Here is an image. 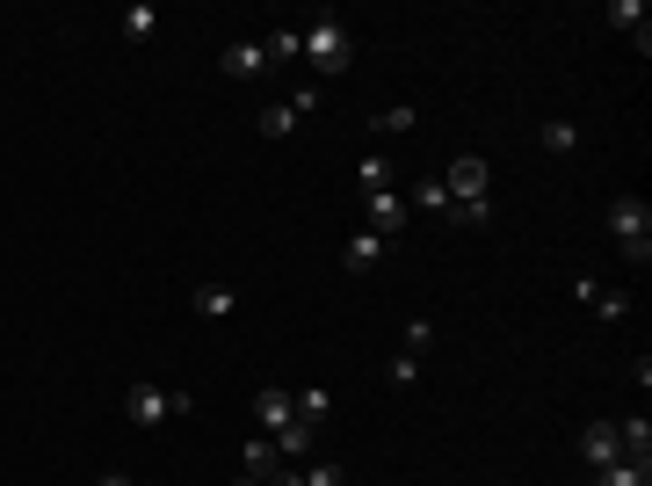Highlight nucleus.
<instances>
[{
    "label": "nucleus",
    "instance_id": "f257e3e1",
    "mask_svg": "<svg viewBox=\"0 0 652 486\" xmlns=\"http://www.w3.org/2000/svg\"><path fill=\"white\" fill-rule=\"evenodd\" d=\"M182 414H196V400L182 385H160V378L123 385V421H131V429H167V421H182Z\"/></svg>",
    "mask_w": 652,
    "mask_h": 486
},
{
    "label": "nucleus",
    "instance_id": "f03ea898",
    "mask_svg": "<svg viewBox=\"0 0 652 486\" xmlns=\"http://www.w3.org/2000/svg\"><path fill=\"white\" fill-rule=\"evenodd\" d=\"M297 36H305V58H312V73H319V80L348 73V58H356V36H348L341 15H312Z\"/></svg>",
    "mask_w": 652,
    "mask_h": 486
},
{
    "label": "nucleus",
    "instance_id": "7ed1b4c3",
    "mask_svg": "<svg viewBox=\"0 0 652 486\" xmlns=\"http://www.w3.org/2000/svg\"><path fill=\"white\" fill-rule=\"evenodd\" d=\"M609 233H617L623 261H638V269L652 261V204L645 196H617V204H609Z\"/></svg>",
    "mask_w": 652,
    "mask_h": 486
},
{
    "label": "nucleus",
    "instance_id": "20e7f679",
    "mask_svg": "<svg viewBox=\"0 0 652 486\" xmlns=\"http://www.w3.org/2000/svg\"><path fill=\"white\" fill-rule=\"evenodd\" d=\"M312 109H319V80H305L291 102H269V109H261V131H269V139H291V131L312 117Z\"/></svg>",
    "mask_w": 652,
    "mask_h": 486
},
{
    "label": "nucleus",
    "instance_id": "39448f33",
    "mask_svg": "<svg viewBox=\"0 0 652 486\" xmlns=\"http://www.w3.org/2000/svg\"><path fill=\"white\" fill-rule=\"evenodd\" d=\"M356 204H362V226L378 233V240L406 233V190H378V196H356Z\"/></svg>",
    "mask_w": 652,
    "mask_h": 486
},
{
    "label": "nucleus",
    "instance_id": "423d86ee",
    "mask_svg": "<svg viewBox=\"0 0 652 486\" xmlns=\"http://www.w3.org/2000/svg\"><path fill=\"white\" fill-rule=\"evenodd\" d=\"M254 421H261V435H283L297 421V407H291V385H261L254 392Z\"/></svg>",
    "mask_w": 652,
    "mask_h": 486
},
{
    "label": "nucleus",
    "instance_id": "0eeeda50",
    "mask_svg": "<svg viewBox=\"0 0 652 486\" xmlns=\"http://www.w3.org/2000/svg\"><path fill=\"white\" fill-rule=\"evenodd\" d=\"M580 457H587V472L617 465V457H623V435H617V421H587V429H580Z\"/></svg>",
    "mask_w": 652,
    "mask_h": 486
},
{
    "label": "nucleus",
    "instance_id": "6e6552de",
    "mask_svg": "<svg viewBox=\"0 0 652 486\" xmlns=\"http://www.w3.org/2000/svg\"><path fill=\"white\" fill-rule=\"evenodd\" d=\"M218 66L232 73V80H254V73H269L275 58H269V44H261V36H240V44H225V52H218Z\"/></svg>",
    "mask_w": 652,
    "mask_h": 486
},
{
    "label": "nucleus",
    "instance_id": "1a4fd4ad",
    "mask_svg": "<svg viewBox=\"0 0 652 486\" xmlns=\"http://www.w3.org/2000/svg\"><path fill=\"white\" fill-rule=\"evenodd\" d=\"M378 261H384V240L370 226H356V233H348V247H341V269H348V277H370Z\"/></svg>",
    "mask_w": 652,
    "mask_h": 486
},
{
    "label": "nucleus",
    "instance_id": "9d476101",
    "mask_svg": "<svg viewBox=\"0 0 652 486\" xmlns=\"http://www.w3.org/2000/svg\"><path fill=\"white\" fill-rule=\"evenodd\" d=\"M573 298H580V305H595V320H623V313H631V298L609 291V283H595V277H573Z\"/></svg>",
    "mask_w": 652,
    "mask_h": 486
},
{
    "label": "nucleus",
    "instance_id": "9b49d317",
    "mask_svg": "<svg viewBox=\"0 0 652 486\" xmlns=\"http://www.w3.org/2000/svg\"><path fill=\"white\" fill-rule=\"evenodd\" d=\"M536 145L558 153V160H573V153H580V123H573V117H544V123H536Z\"/></svg>",
    "mask_w": 652,
    "mask_h": 486
},
{
    "label": "nucleus",
    "instance_id": "f8f14e48",
    "mask_svg": "<svg viewBox=\"0 0 652 486\" xmlns=\"http://www.w3.org/2000/svg\"><path fill=\"white\" fill-rule=\"evenodd\" d=\"M378 190H399V182H392V160H384V153H362L356 160V196H378Z\"/></svg>",
    "mask_w": 652,
    "mask_h": 486
},
{
    "label": "nucleus",
    "instance_id": "ddd939ff",
    "mask_svg": "<svg viewBox=\"0 0 652 486\" xmlns=\"http://www.w3.org/2000/svg\"><path fill=\"white\" fill-rule=\"evenodd\" d=\"M291 407H297V421L326 429V414H334V392H326V385H297V392H291Z\"/></svg>",
    "mask_w": 652,
    "mask_h": 486
},
{
    "label": "nucleus",
    "instance_id": "4468645a",
    "mask_svg": "<svg viewBox=\"0 0 652 486\" xmlns=\"http://www.w3.org/2000/svg\"><path fill=\"white\" fill-rule=\"evenodd\" d=\"M595 486H652V465L645 457H617V465H601Z\"/></svg>",
    "mask_w": 652,
    "mask_h": 486
},
{
    "label": "nucleus",
    "instance_id": "2eb2a0df",
    "mask_svg": "<svg viewBox=\"0 0 652 486\" xmlns=\"http://www.w3.org/2000/svg\"><path fill=\"white\" fill-rule=\"evenodd\" d=\"M275 465H283L275 435H254V443H247V479H261V486H269V479H275Z\"/></svg>",
    "mask_w": 652,
    "mask_h": 486
},
{
    "label": "nucleus",
    "instance_id": "dca6fc26",
    "mask_svg": "<svg viewBox=\"0 0 652 486\" xmlns=\"http://www.w3.org/2000/svg\"><path fill=\"white\" fill-rule=\"evenodd\" d=\"M123 36H131V44H145V36H153L160 30V8H153V0H131V8H123Z\"/></svg>",
    "mask_w": 652,
    "mask_h": 486
},
{
    "label": "nucleus",
    "instance_id": "f3484780",
    "mask_svg": "<svg viewBox=\"0 0 652 486\" xmlns=\"http://www.w3.org/2000/svg\"><path fill=\"white\" fill-rule=\"evenodd\" d=\"M189 305H196V320H225L232 313V283H196Z\"/></svg>",
    "mask_w": 652,
    "mask_h": 486
},
{
    "label": "nucleus",
    "instance_id": "a211bd4d",
    "mask_svg": "<svg viewBox=\"0 0 652 486\" xmlns=\"http://www.w3.org/2000/svg\"><path fill=\"white\" fill-rule=\"evenodd\" d=\"M406 210H428V218H449V190H443V182H413V190H406Z\"/></svg>",
    "mask_w": 652,
    "mask_h": 486
},
{
    "label": "nucleus",
    "instance_id": "6ab92c4d",
    "mask_svg": "<svg viewBox=\"0 0 652 486\" xmlns=\"http://www.w3.org/2000/svg\"><path fill=\"white\" fill-rule=\"evenodd\" d=\"M609 22L623 36H638V52H645V0H609Z\"/></svg>",
    "mask_w": 652,
    "mask_h": 486
},
{
    "label": "nucleus",
    "instance_id": "aec40b11",
    "mask_svg": "<svg viewBox=\"0 0 652 486\" xmlns=\"http://www.w3.org/2000/svg\"><path fill=\"white\" fill-rule=\"evenodd\" d=\"M617 435H623V457H645V465H652V421L645 414L617 421Z\"/></svg>",
    "mask_w": 652,
    "mask_h": 486
},
{
    "label": "nucleus",
    "instance_id": "412c9836",
    "mask_svg": "<svg viewBox=\"0 0 652 486\" xmlns=\"http://www.w3.org/2000/svg\"><path fill=\"white\" fill-rule=\"evenodd\" d=\"M261 44H269V58H305V36L297 30H269Z\"/></svg>",
    "mask_w": 652,
    "mask_h": 486
},
{
    "label": "nucleus",
    "instance_id": "4be33fe9",
    "mask_svg": "<svg viewBox=\"0 0 652 486\" xmlns=\"http://www.w3.org/2000/svg\"><path fill=\"white\" fill-rule=\"evenodd\" d=\"M384 378H392V385H421V356H413V348H399L392 364H384Z\"/></svg>",
    "mask_w": 652,
    "mask_h": 486
},
{
    "label": "nucleus",
    "instance_id": "5701e85b",
    "mask_svg": "<svg viewBox=\"0 0 652 486\" xmlns=\"http://www.w3.org/2000/svg\"><path fill=\"white\" fill-rule=\"evenodd\" d=\"M413 123H421V117H413V109H406V102H399V109H384V117H378V123H370V131H413Z\"/></svg>",
    "mask_w": 652,
    "mask_h": 486
},
{
    "label": "nucleus",
    "instance_id": "b1692460",
    "mask_svg": "<svg viewBox=\"0 0 652 486\" xmlns=\"http://www.w3.org/2000/svg\"><path fill=\"white\" fill-rule=\"evenodd\" d=\"M435 342V320H413V327H406V348H413V356H421V348H428Z\"/></svg>",
    "mask_w": 652,
    "mask_h": 486
},
{
    "label": "nucleus",
    "instance_id": "393cba45",
    "mask_svg": "<svg viewBox=\"0 0 652 486\" xmlns=\"http://www.w3.org/2000/svg\"><path fill=\"white\" fill-rule=\"evenodd\" d=\"M269 486H305V465H275V479Z\"/></svg>",
    "mask_w": 652,
    "mask_h": 486
},
{
    "label": "nucleus",
    "instance_id": "a878e982",
    "mask_svg": "<svg viewBox=\"0 0 652 486\" xmlns=\"http://www.w3.org/2000/svg\"><path fill=\"white\" fill-rule=\"evenodd\" d=\"M232 486H261V479H247V472H240V479H232Z\"/></svg>",
    "mask_w": 652,
    "mask_h": 486
},
{
    "label": "nucleus",
    "instance_id": "bb28decb",
    "mask_svg": "<svg viewBox=\"0 0 652 486\" xmlns=\"http://www.w3.org/2000/svg\"><path fill=\"white\" fill-rule=\"evenodd\" d=\"M131 486H138V479H131Z\"/></svg>",
    "mask_w": 652,
    "mask_h": 486
}]
</instances>
